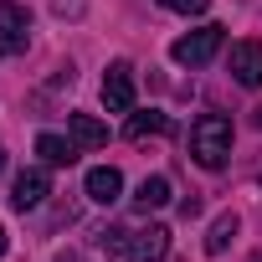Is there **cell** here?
Segmentation results:
<instances>
[{"mask_svg":"<svg viewBox=\"0 0 262 262\" xmlns=\"http://www.w3.org/2000/svg\"><path fill=\"white\" fill-rule=\"evenodd\" d=\"M123 195V175L113 170V165H98V170H88V201H98V206H113Z\"/></svg>","mask_w":262,"mask_h":262,"instance_id":"cell-9","label":"cell"},{"mask_svg":"<svg viewBox=\"0 0 262 262\" xmlns=\"http://www.w3.org/2000/svg\"><path fill=\"white\" fill-rule=\"evenodd\" d=\"M231 77L242 88H262V41H236L231 47Z\"/></svg>","mask_w":262,"mask_h":262,"instance_id":"cell-7","label":"cell"},{"mask_svg":"<svg viewBox=\"0 0 262 262\" xmlns=\"http://www.w3.org/2000/svg\"><path fill=\"white\" fill-rule=\"evenodd\" d=\"M190 160H195L201 170H221V165L231 160V118L201 113V118L190 123Z\"/></svg>","mask_w":262,"mask_h":262,"instance_id":"cell-1","label":"cell"},{"mask_svg":"<svg viewBox=\"0 0 262 262\" xmlns=\"http://www.w3.org/2000/svg\"><path fill=\"white\" fill-rule=\"evenodd\" d=\"M47 195H52V175L47 170H21L16 185H11V206L16 211H36Z\"/></svg>","mask_w":262,"mask_h":262,"instance_id":"cell-6","label":"cell"},{"mask_svg":"<svg viewBox=\"0 0 262 262\" xmlns=\"http://www.w3.org/2000/svg\"><path fill=\"white\" fill-rule=\"evenodd\" d=\"M67 139L77 149H103L108 144V123H98L93 113H67Z\"/></svg>","mask_w":262,"mask_h":262,"instance_id":"cell-8","label":"cell"},{"mask_svg":"<svg viewBox=\"0 0 262 262\" xmlns=\"http://www.w3.org/2000/svg\"><path fill=\"white\" fill-rule=\"evenodd\" d=\"M57 262H82V257H77V252H62V257H57Z\"/></svg>","mask_w":262,"mask_h":262,"instance_id":"cell-16","label":"cell"},{"mask_svg":"<svg viewBox=\"0 0 262 262\" xmlns=\"http://www.w3.org/2000/svg\"><path fill=\"white\" fill-rule=\"evenodd\" d=\"M0 165H6V149H0Z\"/></svg>","mask_w":262,"mask_h":262,"instance_id":"cell-18","label":"cell"},{"mask_svg":"<svg viewBox=\"0 0 262 262\" xmlns=\"http://www.w3.org/2000/svg\"><path fill=\"white\" fill-rule=\"evenodd\" d=\"M134 206H139V211H160V206H170V180H165V175H149V180H139V190H134Z\"/></svg>","mask_w":262,"mask_h":262,"instance_id":"cell-11","label":"cell"},{"mask_svg":"<svg viewBox=\"0 0 262 262\" xmlns=\"http://www.w3.org/2000/svg\"><path fill=\"white\" fill-rule=\"evenodd\" d=\"M221 41H226V26H195V31H185L175 47H170V57L180 62V67H206L216 52H221Z\"/></svg>","mask_w":262,"mask_h":262,"instance_id":"cell-2","label":"cell"},{"mask_svg":"<svg viewBox=\"0 0 262 262\" xmlns=\"http://www.w3.org/2000/svg\"><path fill=\"white\" fill-rule=\"evenodd\" d=\"M103 103H108V113H128L134 108V67L128 62H113L103 72Z\"/></svg>","mask_w":262,"mask_h":262,"instance_id":"cell-5","label":"cell"},{"mask_svg":"<svg viewBox=\"0 0 262 262\" xmlns=\"http://www.w3.org/2000/svg\"><path fill=\"white\" fill-rule=\"evenodd\" d=\"M31 47V11L16 0H0V57H21Z\"/></svg>","mask_w":262,"mask_h":262,"instance_id":"cell-3","label":"cell"},{"mask_svg":"<svg viewBox=\"0 0 262 262\" xmlns=\"http://www.w3.org/2000/svg\"><path fill=\"white\" fill-rule=\"evenodd\" d=\"M6 247H11V236H6V226H0V252H6Z\"/></svg>","mask_w":262,"mask_h":262,"instance_id":"cell-17","label":"cell"},{"mask_svg":"<svg viewBox=\"0 0 262 262\" xmlns=\"http://www.w3.org/2000/svg\"><path fill=\"white\" fill-rule=\"evenodd\" d=\"M231 236H236V216L221 211V216L211 221V231H206V257H221V252L231 247Z\"/></svg>","mask_w":262,"mask_h":262,"instance_id":"cell-12","label":"cell"},{"mask_svg":"<svg viewBox=\"0 0 262 262\" xmlns=\"http://www.w3.org/2000/svg\"><path fill=\"white\" fill-rule=\"evenodd\" d=\"M123 134L134 139V144H139V139H149V134H170V118H165V113H134Z\"/></svg>","mask_w":262,"mask_h":262,"instance_id":"cell-13","label":"cell"},{"mask_svg":"<svg viewBox=\"0 0 262 262\" xmlns=\"http://www.w3.org/2000/svg\"><path fill=\"white\" fill-rule=\"evenodd\" d=\"M257 123H262V118H257Z\"/></svg>","mask_w":262,"mask_h":262,"instance_id":"cell-19","label":"cell"},{"mask_svg":"<svg viewBox=\"0 0 262 262\" xmlns=\"http://www.w3.org/2000/svg\"><path fill=\"white\" fill-rule=\"evenodd\" d=\"M57 16H82V0H52Z\"/></svg>","mask_w":262,"mask_h":262,"instance_id":"cell-15","label":"cell"},{"mask_svg":"<svg viewBox=\"0 0 262 262\" xmlns=\"http://www.w3.org/2000/svg\"><path fill=\"white\" fill-rule=\"evenodd\" d=\"M165 252H170V226H139L123 242L128 262H165Z\"/></svg>","mask_w":262,"mask_h":262,"instance_id":"cell-4","label":"cell"},{"mask_svg":"<svg viewBox=\"0 0 262 262\" xmlns=\"http://www.w3.org/2000/svg\"><path fill=\"white\" fill-rule=\"evenodd\" d=\"M165 11H175V16H206V6L211 0H160Z\"/></svg>","mask_w":262,"mask_h":262,"instance_id":"cell-14","label":"cell"},{"mask_svg":"<svg viewBox=\"0 0 262 262\" xmlns=\"http://www.w3.org/2000/svg\"><path fill=\"white\" fill-rule=\"evenodd\" d=\"M36 155H41V165L67 170V165L77 160V144H72V139H62V134H36Z\"/></svg>","mask_w":262,"mask_h":262,"instance_id":"cell-10","label":"cell"}]
</instances>
